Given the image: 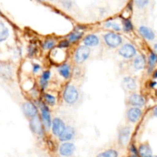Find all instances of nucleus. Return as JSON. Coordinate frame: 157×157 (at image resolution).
Segmentation results:
<instances>
[{
  "label": "nucleus",
  "instance_id": "obj_1",
  "mask_svg": "<svg viewBox=\"0 0 157 157\" xmlns=\"http://www.w3.org/2000/svg\"><path fill=\"white\" fill-rule=\"evenodd\" d=\"M78 91L76 87L73 85H69L64 90L63 94V98L64 101L69 104H73L78 101Z\"/></svg>",
  "mask_w": 157,
  "mask_h": 157
},
{
  "label": "nucleus",
  "instance_id": "obj_2",
  "mask_svg": "<svg viewBox=\"0 0 157 157\" xmlns=\"http://www.w3.org/2000/svg\"><path fill=\"white\" fill-rule=\"evenodd\" d=\"M90 50L87 46H81L76 50L75 54V62L78 64H81L84 62L90 56Z\"/></svg>",
  "mask_w": 157,
  "mask_h": 157
},
{
  "label": "nucleus",
  "instance_id": "obj_3",
  "mask_svg": "<svg viewBox=\"0 0 157 157\" xmlns=\"http://www.w3.org/2000/svg\"><path fill=\"white\" fill-rule=\"evenodd\" d=\"M104 41L110 48H117L122 43V38L114 32H109L104 35Z\"/></svg>",
  "mask_w": 157,
  "mask_h": 157
},
{
  "label": "nucleus",
  "instance_id": "obj_4",
  "mask_svg": "<svg viewBox=\"0 0 157 157\" xmlns=\"http://www.w3.org/2000/svg\"><path fill=\"white\" fill-rule=\"evenodd\" d=\"M119 55L124 58H132L136 55V50L131 44H125L120 48Z\"/></svg>",
  "mask_w": 157,
  "mask_h": 157
},
{
  "label": "nucleus",
  "instance_id": "obj_5",
  "mask_svg": "<svg viewBox=\"0 0 157 157\" xmlns=\"http://www.w3.org/2000/svg\"><path fill=\"white\" fill-rule=\"evenodd\" d=\"M52 127L53 134L59 136L61 134V133L64 131V128H65V124L63 122L62 120L56 117L52 122Z\"/></svg>",
  "mask_w": 157,
  "mask_h": 157
},
{
  "label": "nucleus",
  "instance_id": "obj_6",
  "mask_svg": "<svg viewBox=\"0 0 157 157\" xmlns=\"http://www.w3.org/2000/svg\"><path fill=\"white\" fill-rule=\"evenodd\" d=\"M41 117H42L43 124L44 127L47 129H49L52 127V119H51V115L49 113L48 108L44 104H41Z\"/></svg>",
  "mask_w": 157,
  "mask_h": 157
},
{
  "label": "nucleus",
  "instance_id": "obj_7",
  "mask_svg": "<svg viewBox=\"0 0 157 157\" xmlns=\"http://www.w3.org/2000/svg\"><path fill=\"white\" fill-rule=\"evenodd\" d=\"M75 147L71 143H64L59 147V153L63 156H70L74 153Z\"/></svg>",
  "mask_w": 157,
  "mask_h": 157
},
{
  "label": "nucleus",
  "instance_id": "obj_8",
  "mask_svg": "<svg viewBox=\"0 0 157 157\" xmlns=\"http://www.w3.org/2000/svg\"><path fill=\"white\" fill-rule=\"evenodd\" d=\"M142 116V110L139 107H132L127 111V118L132 123L137 122Z\"/></svg>",
  "mask_w": 157,
  "mask_h": 157
},
{
  "label": "nucleus",
  "instance_id": "obj_9",
  "mask_svg": "<svg viewBox=\"0 0 157 157\" xmlns=\"http://www.w3.org/2000/svg\"><path fill=\"white\" fill-rule=\"evenodd\" d=\"M22 110L25 115L29 118H32L33 117L36 116L37 112H38L37 107L31 102L24 103L22 105Z\"/></svg>",
  "mask_w": 157,
  "mask_h": 157
},
{
  "label": "nucleus",
  "instance_id": "obj_10",
  "mask_svg": "<svg viewBox=\"0 0 157 157\" xmlns=\"http://www.w3.org/2000/svg\"><path fill=\"white\" fill-rule=\"evenodd\" d=\"M130 133H131V130L129 127H124L121 129L119 132V143L121 145H126L128 143L129 139H130Z\"/></svg>",
  "mask_w": 157,
  "mask_h": 157
},
{
  "label": "nucleus",
  "instance_id": "obj_11",
  "mask_svg": "<svg viewBox=\"0 0 157 157\" xmlns=\"http://www.w3.org/2000/svg\"><path fill=\"white\" fill-rule=\"evenodd\" d=\"M75 129L71 127H65L64 131L61 133V134L59 136V140L63 142H66V141L71 140L72 138L75 136Z\"/></svg>",
  "mask_w": 157,
  "mask_h": 157
},
{
  "label": "nucleus",
  "instance_id": "obj_12",
  "mask_svg": "<svg viewBox=\"0 0 157 157\" xmlns=\"http://www.w3.org/2000/svg\"><path fill=\"white\" fill-rule=\"evenodd\" d=\"M129 103L136 107H141L145 104V100L141 95L138 94H133L129 98Z\"/></svg>",
  "mask_w": 157,
  "mask_h": 157
},
{
  "label": "nucleus",
  "instance_id": "obj_13",
  "mask_svg": "<svg viewBox=\"0 0 157 157\" xmlns=\"http://www.w3.org/2000/svg\"><path fill=\"white\" fill-rule=\"evenodd\" d=\"M140 33L141 34L143 37H144L145 39L148 40V41H153L155 38V33L153 32V31L150 28L147 27V26L142 25L140 27L139 29Z\"/></svg>",
  "mask_w": 157,
  "mask_h": 157
},
{
  "label": "nucleus",
  "instance_id": "obj_14",
  "mask_svg": "<svg viewBox=\"0 0 157 157\" xmlns=\"http://www.w3.org/2000/svg\"><path fill=\"white\" fill-rule=\"evenodd\" d=\"M31 129L34 133H37V134H41L42 132V127H41V123L39 118L36 116L33 117L30 122Z\"/></svg>",
  "mask_w": 157,
  "mask_h": 157
},
{
  "label": "nucleus",
  "instance_id": "obj_15",
  "mask_svg": "<svg viewBox=\"0 0 157 157\" xmlns=\"http://www.w3.org/2000/svg\"><path fill=\"white\" fill-rule=\"evenodd\" d=\"M84 45L87 46V47H94V46H97L100 42L99 38L95 35H88L84 38Z\"/></svg>",
  "mask_w": 157,
  "mask_h": 157
},
{
  "label": "nucleus",
  "instance_id": "obj_16",
  "mask_svg": "<svg viewBox=\"0 0 157 157\" xmlns=\"http://www.w3.org/2000/svg\"><path fill=\"white\" fill-rule=\"evenodd\" d=\"M140 157H153V152L148 144H142L138 150Z\"/></svg>",
  "mask_w": 157,
  "mask_h": 157
},
{
  "label": "nucleus",
  "instance_id": "obj_17",
  "mask_svg": "<svg viewBox=\"0 0 157 157\" xmlns=\"http://www.w3.org/2000/svg\"><path fill=\"white\" fill-rule=\"evenodd\" d=\"M146 64V60L145 57L144 55H138L136 58L133 61V67L136 70H142L143 68H144Z\"/></svg>",
  "mask_w": 157,
  "mask_h": 157
},
{
  "label": "nucleus",
  "instance_id": "obj_18",
  "mask_svg": "<svg viewBox=\"0 0 157 157\" xmlns=\"http://www.w3.org/2000/svg\"><path fill=\"white\" fill-rule=\"evenodd\" d=\"M123 84L126 88L130 90H133L136 88V81L133 78H130V77L124 78V81H123Z\"/></svg>",
  "mask_w": 157,
  "mask_h": 157
},
{
  "label": "nucleus",
  "instance_id": "obj_19",
  "mask_svg": "<svg viewBox=\"0 0 157 157\" xmlns=\"http://www.w3.org/2000/svg\"><path fill=\"white\" fill-rule=\"evenodd\" d=\"M51 77V73L49 71H46L43 72L42 75H41V78H40V86H41V88H45L48 85V83L49 79H50Z\"/></svg>",
  "mask_w": 157,
  "mask_h": 157
},
{
  "label": "nucleus",
  "instance_id": "obj_20",
  "mask_svg": "<svg viewBox=\"0 0 157 157\" xmlns=\"http://www.w3.org/2000/svg\"><path fill=\"white\" fill-rule=\"evenodd\" d=\"M58 71H59V74L63 77V78H67L70 77L71 75V69L70 67H69L68 64H64L60 66V67L58 68Z\"/></svg>",
  "mask_w": 157,
  "mask_h": 157
},
{
  "label": "nucleus",
  "instance_id": "obj_21",
  "mask_svg": "<svg viewBox=\"0 0 157 157\" xmlns=\"http://www.w3.org/2000/svg\"><path fill=\"white\" fill-rule=\"evenodd\" d=\"M9 32L8 28L5 25L4 23L0 22V42L7 39Z\"/></svg>",
  "mask_w": 157,
  "mask_h": 157
},
{
  "label": "nucleus",
  "instance_id": "obj_22",
  "mask_svg": "<svg viewBox=\"0 0 157 157\" xmlns=\"http://www.w3.org/2000/svg\"><path fill=\"white\" fill-rule=\"evenodd\" d=\"M0 75L6 79H9L12 77V70L7 65L0 66Z\"/></svg>",
  "mask_w": 157,
  "mask_h": 157
},
{
  "label": "nucleus",
  "instance_id": "obj_23",
  "mask_svg": "<svg viewBox=\"0 0 157 157\" xmlns=\"http://www.w3.org/2000/svg\"><path fill=\"white\" fill-rule=\"evenodd\" d=\"M83 32H80V31H75V32H72L68 35V41L69 42H76L77 41L80 39L82 37Z\"/></svg>",
  "mask_w": 157,
  "mask_h": 157
},
{
  "label": "nucleus",
  "instance_id": "obj_24",
  "mask_svg": "<svg viewBox=\"0 0 157 157\" xmlns=\"http://www.w3.org/2000/svg\"><path fill=\"white\" fill-rule=\"evenodd\" d=\"M118 153L114 150H108L100 153L97 157H117Z\"/></svg>",
  "mask_w": 157,
  "mask_h": 157
},
{
  "label": "nucleus",
  "instance_id": "obj_25",
  "mask_svg": "<svg viewBox=\"0 0 157 157\" xmlns=\"http://www.w3.org/2000/svg\"><path fill=\"white\" fill-rule=\"evenodd\" d=\"M133 29V25L131 21L129 19H124L123 20V29L124 32H131Z\"/></svg>",
  "mask_w": 157,
  "mask_h": 157
},
{
  "label": "nucleus",
  "instance_id": "obj_26",
  "mask_svg": "<svg viewBox=\"0 0 157 157\" xmlns=\"http://www.w3.org/2000/svg\"><path fill=\"white\" fill-rule=\"evenodd\" d=\"M44 98L45 102L47 103L48 105L53 106L55 105V103H56V99H55V97L53 96L52 94H45L44 95Z\"/></svg>",
  "mask_w": 157,
  "mask_h": 157
},
{
  "label": "nucleus",
  "instance_id": "obj_27",
  "mask_svg": "<svg viewBox=\"0 0 157 157\" xmlns=\"http://www.w3.org/2000/svg\"><path fill=\"white\" fill-rule=\"evenodd\" d=\"M148 63L150 68H153V67L155 66V64H157V54L156 53L150 54L148 58Z\"/></svg>",
  "mask_w": 157,
  "mask_h": 157
},
{
  "label": "nucleus",
  "instance_id": "obj_28",
  "mask_svg": "<svg viewBox=\"0 0 157 157\" xmlns=\"http://www.w3.org/2000/svg\"><path fill=\"white\" fill-rule=\"evenodd\" d=\"M105 27L107 29H112L113 30L117 31V32L121 31V26L117 22H114V21H107V22L105 23Z\"/></svg>",
  "mask_w": 157,
  "mask_h": 157
},
{
  "label": "nucleus",
  "instance_id": "obj_29",
  "mask_svg": "<svg viewBox=\"0 0 157 157\" xmlns=\"http://www.w3.org/2000/svg\"><path fill=\"white\" fill-rule=\"evenodd\" d=\"M149 2H150V0H134L135 6L140 9H144L145 7H147L148 6Z\"/></svg>",
  "mask_w": 157,
  "mask_h": 157
},
{
  "label": "nucleus",
  "instance_id": "obj_30",
  "mask_svg": "<svg viewBox=\"0 0 157 157\" xmlns=\"http://www.w3.org/2000/svg\"><path fill=\"white\" fill-rule=\"evenodd\" d=\"M55 42L54 40H47V41H44V44H43V48L45 50H49V49H52L55 47Z\"/></svg>",
  "mask_w": 157,
  "mask_h": 157
},
{
  "label": "nucleus",
  "instance_id": "obj_31",
  "mask_svg": "<svg viewBox=\"0 0 157 157\" xmlns=\"http://www.w3.org/2000/svg\"><path fill=\"white\" fill-rule=\"evenodd\" d=\"M69 44H70V42H69L68 41L64 40V41H61V42L58 44V48H66L68 47Z\"/></svg>",
  "mask_w": 157,
  "mask_h": 157
},
{
  "label": "nucleus",
  "instance_id": "obj_32",
  "mask_svg": "<svg viewBox=\"0 0 157 157\" xmlns=\"http://www.w3.org/2000/svg\"><path fill=\"white\" fill-rule=\"evenodd\" d=\"M62 5L64 8H66V9H70L72 6V3L70 0H64V1L62 2Z\"/></svg>",
  "mask_w": 157,
  "mask_h": 157
},
{
  "label": "nucleus",
  "instance_id": "obj_33",
  "mask_svg": "<svg viewBox=\"0 0 157 157\" xmlns=\"http://www.w3.org/2000/svg\"><path fill=\"white\" fill-rule=\"evenodd\" d=\"M40 69H41V67H40L39 64H33V72L34 73H37V72H38L40 71Z\"/></svg>",
  "mask_w": 157,
  "mask_h": 157
},
{
  "label": "nucleus",
  "instance_id": "obj_34",
  "mask_svg": "<svg viewBox=\"0 0 157 157\" xmlns=\"http://www.w3.org/2000/svg\"><path fill=\"white\" fill-rule=\"evenodd\" d=\"M130 151L132 152L133 154H137V150H136V149L135 148V147L133 145H132L131 147H130Z\"/></svg>",
  "mask_w": 157,
  "mask_h": 157
},
{
  "label": "nucleus",
  "instance_id": "obj_35",
  "mask_svg": "<svg viewBox=\"0 0 157 157\" xmlns=\"http://www.w3.org/2000/svg\"><path fill=\"white\" fill-rule=\"evenodd\" d=\"M153 116L156 117H157V106H156V107H155L154 108H153Z\"/></svg>",
  "mask_w": 157,
  "mask_h": 157
},
{
  "label": "nucleus",
  "instance_id": "obj_36",
  "mask_svg": "<svg viewBox=\"0 0 157 157\" xmlns=\"http://www.w3.org/2000/svg\"><path fill=\"white\" fill-rule=\"evenodd\" d=\"M153 78H157V70L155 71L154 73H153Z\"/></svg>",
  "mask_w": 157,
  "mask_h": 157
},
{
  "label": "nucleus",
  "instance_id": "obj_37",
  "mask_svg": "<svg viewBox=\"0 0 157 157\" xmlns=\"http://www.w3.org/2000/svg\"><path fill=\"white\" fill-rule=\"evenodd\" d=\"M153 48H154V50L157 52V43H156V44H154V46H153Z\"/></svg>",
  "mask_w": 157,
  "mask_h": 157
},
{
  "label": "nucleus",
  "instance_id": "obj_38",
  "mask_svg": "<svg viewBox=\"0 0 157 157\" xmlns=\"http://www.w3.org/2000/svg\"><path fill=\"white\" fill-rule=\"evenodd\" d=\"M129 157H139V156H137V154H133V155H131V156H129Z\"/></svg>",
  "mask_w": 157,
  "mask_h": 157
},
{
  "label": "nucleus",
  "instance_id": "obj_39",
  "mask_svg": "<svg viewBox=\"0 0 157 157\" xmlns=\"http://www.w3.org/2000/svg\"><path fill=\"white\" fill-rule=\"evenodd\" d=\"M40 1H45V0H40Z\"/></svg>",
  "mask_w": 157,
  "mask_h": 157
},
{
  "label": "nucleus",
  "instance_id": "obj_40",
  "mask_svg": "<svg viewBox=\"0 0 157 157\" xmlns=\"http://www.w3.org/2000/svg\"><path fill=\"white\" fill-rule=\"evenodd\" d=\"M50 1H55V0H50Z\"/></svg>",
  "mask_w": 157,
  "mask_h": 157
},
{
  "label": "nucleus",
  "instance_id": "obj_41",
  "mask_svg": "<svg viewBox=\"0 0 157 157\" xmlns=\"http://www.w3.org/2000/svg\"><path fill=\"white\" fill-rule=\"evenodd\" d=\"M153 157H157V156H153Z\"/></svg>",
  "mask_w": 157,
  "mask_h": 157
}]
</instances>
